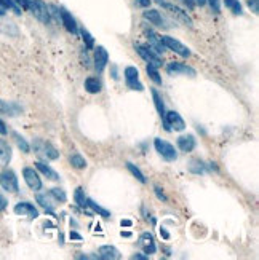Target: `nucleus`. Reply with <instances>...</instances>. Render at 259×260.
Wrapping results in <instances>:
<instances>
[{
    "mask_svg": "<svg viewBox=\"0 0 259 260\" xmlns=\"http://www.w3.org/2000/svg\"><path fill=\"white\" fill-rule=\"evenodd\" d=\"M181 2H183L189 10H194V8H195V3H194V0H181Z\"/></svg>",
    "mask_w": 259,
    "mask_h": 260,
    "instance_id": "nucleus-44",
    "label": "nucleus"
},
{
    "mask_svg": "<svg viewBox=\"0 0 259 260\" xmlns=\"http://www.w3.org/2000/svg\"><path fill=\"white\" fill-rule=\"evenodd\" d=\"M0 187L8 193H18L19 184H18L16 172L13 169H3L0 172Z\"/></svg>",
    "mask_w": 259,
    "mask_h": 260,
    "instance_id": "nucleus-4",
    "label": "nucleus"
},
{
    "mask_svg": "<svg viewBox=\"0 0 259 260\" xmlns=\"http://www.w3.org/2000/svg\"><path fill=\"white\" fill-rule=\"evenodd\" d=\"M120 235H122V236H125V238H130V236H131V233H130V232H122Z\"/></svg>",
    "mask_w": 259,
    "mask_h": 260,
    "instance_id": "nucleus-51",
    "label": "nucleus"
},
{
    "mask_svg": "<svg viewBox=\"0 0 259 260\" xmlns=\"http://www.w3.org/2000/svg\"><path fill=\"white\" fill-rule=\"evenodd\" d=\"M131 259H134V260H147L149 256H147V254H144V252H136V254L131 256Z\"/></svg>",
    "mask_w": 259,
    "mask_h": 260,
    "instance_id": "nucleus-42",
    "label": "nucleus"
},
{
    "mask_svg": "<svg viewBox=\"0 0 259 260\" xmlns=\"http://www.w3.org/2000/svg\"><path fill=\"white\" fill-rule=\"evenodd\" d=\"M35 200H37V203L45 209V211L50 214V215H55V205L52 203V201H50V198L48 197H45V195H37V197H35ZM56 217V215H55Z\"/></svg>",
    "mask_w": 259,
    "mask_h": 260,
    "instance_id": "nucleus-25",
    "label": "nucleus"
},
{
    "mask_svg": "<svg viewBox=\"0 0 259 260\" xmlns=\"http://www.w3.org/2000/svg\"><path fill=\"white\" fill-rule=\"evenodd\" d=\"M112 78H114V80H117V78H119V72H117V66H112Z\"/></svg>",
    "mask_w": 259,
    "mask_h": 260,
    "instance_id": "nucleus-47",
    "label": "nucleus"
},
{
    "mask_svg": "<svg viewBox=\"0 0 259 260\" xmlns=\"http://www.w3.org/2000/svg\"><path fill=\"white\" fill-rule=\"evenodd\" d=\"M34 164H35V168H37V171L42 172V174L45 176L47 179H50V180H60L61 179L60 174H58V172L50 164L43 163V161H35Z\"/></svg>",
    "mask_w": 259,
    "mask_h": 260,
    "instance_id": "nucleus-21",
    "label": "nucleus"
},
{
    "mask_svg": "<svg viewBox=\"0 0 259 260\" xmlns=\"http://www.w3.org/2000/svg\"><path fill=\"white\" fill-rule=\"evenodd\" d=\"M69 163H70L72 168H75V169H85L86 168V160L78 154V152H75V154H72L69 156Z\"/></svg>",
    "mask_w": 259,
    "mask_h": 260,
    "instance_id": "nucleus-26",
    "label": "nucleus"
},
{
    "mask_svg": "<svg viewBox=\"0 0 259 260\" xmlns=\"http://www.w3.org/2000/svg\"><path fill=\"white\" fill-rule=\"evenodd\" d=\"M142 18L146 19V21H149L150 24L157 26V27H163V29L170 27L167 24V19L163 18V14L158 11V10H149L147 8V11H142Z\"/></svg>",
    "mask_w": 259,
    "mask_h": 260,
    "instance_id": "nucleus-17",
    "label": "nucleus"
},
{
    "mask_svg": "<svg viewBox=\"0 0 259 260\" xmlns=\"http://www.w3.org/2000/svg\"><path fill=\"white\" fill-rule=\"evenodd\" d=\"M150 3H152V0H134V5L138 8H149Z\"/></svg>",
    "mask_w": 259,
    "mask_h": 260,
    "instance_id": "nucleus-40",
    "label": "nucleus"
},
{
    "mask_svg": "<svg viewBox=\"0 0 259 260\" xmlns=\"http://www.w3.org/2000/svg\"><path fill=\"white\" fill-rule=\"evenodd\" d=\"M69 238H70V240H78V241H82V235L77 233V232H70V233H69Z\"/></svg>",
    "mask_w": 259,
    "mask_h": 260,
    "instance_id": "nucleus-46",
    "label": "nucleus"
},
{
    "mask_svg": "<svg viewBox=\"0 0 259 260\" xmlns=\"http://www.w3.org/2000/svg\"><path fill=\"white\" fill-rule=\"evenodd\" d=\"M160 235H162V236L165 238V240H168V238H170V233H168V232H167V230H165L163 227L160 228Z\"/></svg>",
    "mask_w": 259,
    "mask_h": 260,
    "instance_id": "nucleus-49",
    "label": "nucleus"
},
{
    "mask_svg": "<svg viewBox=\"0 0 259 260\" xmlns=\"http://www.w3.org/2000/svg\"><path fill=\"white\" fill-rule=\"evenodd\" d=\"M154 147L157 150V154L160 155L165 161H176L178 160V152L176 149L171 146L170 142H167L165 139H160V137H155L154 141Z\"/></svg>",
    "mask_w": 259,
    "mask_h": 260,
    "instance_id": "nucleus-3",
    "label": "nucleus"
},
{
    "mask_svg": "<svg viewBox=\"0 0 259 260\" xmlns=\"http://www.w3.org/2000/svg\"><path fill=\"white\" fill-rule=\"evenodd\" d=\"M0 32H3L8 37H18V26L13 23V21L6 16V13L3 8H0Z\"/></svg>",
    "mask_w": 259,
    "mask_h": 260,
    "instance_id": "nucleus-11",
    "label": "nucleus"
},
{
    "mask_svg": "<svg viewBox=\"0 0 259 260\" xmlns=\"http://www.w3.org/2000/svg\"><path fill=\"white\" fill-rule=\"evenodd\" d=\"M222 2H224L226 8L232 11L235 16H242L243 14V6H242V3L239 2V0H222Z\"/></svg>",
    "mask_w": 259,
    "mask_h": 260,
    "instance_id": "nucleus-30",
    "label": "nucleus"
},
{
    "mask_svg": "<svg viewBox=\"0 0 259 260\" xmlns=\"http://www.w3.org/2000/svg\"><path fill=\"white\" fill-rule=\"evenodd\" d=\"M98 257L103 259V260H117L120 259V251L115 248V246H109V244H106V246H101L99 251H98Z\"/></svg>",
    "mask_w": 259,
    "mask_h": 260,
    "instance_id": "nucleus-20",
    "label": "nucleus"
},
{
    "mask_svg": "<svg viewBox=\"0 0 259 260\" xmlns=\"http://www.w3.org/2000/svg\"><path fill=\"white\" fill-rule=\"evenodd\" d=\"M78 35H82V40H83V43H85V50L88 52V50H93L95 48V39H93V35L86 31L85 27H82V29H78Z\"/></svg>",
    "mask_w": 259,
    "mask_h": 260,
    "instance_id": "nucleus-29",
    "label": "nucleus"
},
{
    "mask_svg": "<svg viewBox=\"0 0 259 260\" xmlns=\"http://www.w3.org/2000/svg\"><path fill=\"white\" fill-rule=\"evenodd\" d=\"M60 23L64 26V29L70 34L74 35V37H77L78 35V24L75 18L72 16V13H69V10H66L64 6H60Z\"/></svg>",
    "mask_w": 259,
    "mask_h": 260,
    "instance_id": "nucleus-9",
    "label": "nucleus"
},
{
    "mask_svg": "<svg viewBox=\"0 0 259 260\" xmlns=\"http://www.w3.org/2000/svg\"><path fill=\"white\" fill-rule=\"evenodd\" d=\"M165 131H184L186 129V121L184 118L175 110H170L165 115V123H163Z\"/></svg>",
    "mask_w": 259,
    "mask_h": 260,
    "instance_id": "nucleus-6",
    "label": "nucleus"
},
{
    "mask_svg": "<svg viewBox=\"0 0 259 260\" xmlns=\"http://www.w3.org/2000/svg\"><path fill=\"white\" fill-rule=\"evenodd\" d=\"M127 169H128L130 172H131V176L138 179L141 184H146V182H147V179H146V176L142 174V171H141L136 164H133L131 161H128V163H127Z\"/></svg>",
    "mask_w": 259,
    "mask_h": 260,
    "instance_id": "nucleus-31",
    "label": "nucleus"
},
{
    "mask_svg": "<svg viewBox=\"0 0 259 260\" xmlns=\"http://www.w3.org/2000/svg\"><path fill=\"white\" fill-rule=\"evenodd\" d=\"M26 10L32 13V16L40 21L42 24H52V14H50L48 5L43 0H27Z\"/></svg>",
    "mask_w": 259,
    "mask_h": 260,
    "instance_id": "nucleus-1",
    "label": "nucleus"
},
{
    "mask_svg": "<svg viewBox=\"0 0 259 260\" xmlns=\"http://www.w3.org/2000/svg\"><path fill=\"white\" fill-rule=\"evenodd\" d=\"M178 147L184 154H191V152L197 147V139L194 134H183L178 137Z\"/></svg>",
    "mask_w": 259,
    "mask_h": 260,
    "instance_id": "nucleus-18",
    "label": "nucleus"
},
{
    "mask_svg": "<svg viewBox=\"0 0 259 260\" xmlns=\"http://www.w3.org/2000/svg\"><path fill=\"white\" fill-rule=\"evenodd\" d=\"M138 246L142 249L144 254H155L157 252V244H155V240H154V235L149 233V232H144L139 235L138 238Z\"/></svg>",
    "mask_w": 259,
    "mask_h": 260,
    "instance_id": "nucleus-12",
    "label": "nucleus"
},
{
    "mask_svg": "<svg viewBox=\"0 0 259 260\" xmlns=\"http://www.w3.org/2000/svg\"><path fill=\"white\" fill-rule=\"evenodd\" d=\"M162 42H163L165 48L171 50L173 53L179 54L181 57H189L192 54L191 50L187 48L186 45H183V43L179 42V40H176L175 37H170V35H162Z\"/></svg>",
    "mask_w": 259,
    "mask_h": 260,
    "instance_id": "nucleus-7",
    "label": "nucleus"
},
{
    "mask_svg": "<svg viewBox=\"0 0 259 260\" xmlns=\"http://www.w3.org/2000/svg\"><path fill=\"white\" fill-rule=\"evenodd\" d=\"M32 147H34L35 154L42 158H45V160H58V158H60V152H58V149L53 146V144H50L47 141L34 139Z\"/></svg>",
    "mask_w": 259,
    "mask_h": 260,
    "instance_id": "nucleus-2",
    "label": "nucleus"
},
{
    "mask_svg": "<svg viewBox=\"0 0 259 260\" xmlns=\"http://www.w3.org/2000/svg\"><path fill=\"white\" fill-rule=\"evenodd\" d=\"M120 223H122V227H131V225H133V222H131V220H128V219L122 220Z\"/></svg>",
    "mask_w": 259,
    "mask_h": 260,
    "instance_id": "nucleus-48",
    "label": "nucleus"
},
{
    "mask_svg": "<svg viewBox=\"0 0 259 260\" xmlns=\"http://www.w3.org/2000/svg\"><path fill=\"white\" fill-rule=\"evenodd\" d=\"M124 75H125L127 86H128L130 90H133V91H144V85L139 82V70L136 69L134 66L125 67Z\"/></svg>",
    "mask_w": 259,
    "mask_h": 260,
    "instance_id": "nucleus-8",
    "label": "nucleus"
},
{
    "mask_svg": "<svg viewBox=\"0 0 259 260\" xmlns=\"http://www.w3.org/2000/svg\"><path fill=\"white\" fill-rule=\"evenodd\" d=\"M23 177H24L26 184H27V187L31 190H34V192L42 190V187H43L42 179L39 176V172L35 171L34 168H29V166H26V168L23 169Z\"/></svg>",
    "mask_w": 259,
    "mask_h": 260,
    "instance_id": "nucleus-10",
    "label": "nucleus"
},
{
    "mask_svg": "<svg viewBox=\"0 0 259 260\" xmlns=\"http://www.w3.org/2000/svg\"><path fill=\"white\" fill-rule=\"evenodd\" d=\"M14 3H16L19 8H23V10H26V6H27V0H13Z\"/></svg>",
    "mask_w": 259,
    "mask_h": 260,
    "instance_id": "nucleus-45",
    "label": "nucleus"
},
{
    "mask_svg": "<svg viewBox=\"0 0 259 260\" xmlns=\"http://www.w3.org/2000/svg\"><path fill=\"white\" fill-rule=\"evenodd\" d=\"M195 6H205L206 5V0H194Z\"/></svg>",
    "mask_w": 259,
    "mask_h": 260,
    "instance_id": "nucleus-50",
    "label": "nucleus"
},
{
    "mask_svg": "<svg viewBox=\"0 0 259 260\" xmlns=\"http://www.w3.org/2000/svg\"><path fill=\"white\" fill-rule=\"evenodd\" d=\"M93 62H95V69L98 74H101L106 66H107V62H109V53H107V50L104 47H96L95 48V57H93Z\"/></svg>",
    "mask_w": 259,
    "mask_h": 260,
    "instance_id": "nucleus-15",
    "label": "nucleus"
},
{
    "mask_svg": "<svg viewBox=\"0 0 259 260\" xmlns=\"http://www.w3.org/2000/svg\"><path fill=\"white\" fill-rule=\"evenodd\" d=\"M0 8H3V10H11L14 14H18V16H19L21 13H23V11H21L19 6L13 2V0H0Z\"/></svg>",
    "mask_w": 259,
    "mask_h": 260,
    "instance_id": "nucleus-36",
    "label": "nucleus"
},
{
    "mask_svg": "<svg viewBox=\"0 0 259 260\" xmlns=\"http://www.w3.org/2000/svg\"><path fill=\"white\" fill-rule=\"evenodd\" d=\"M154 192H155V197H157L158 200L163 201V203H167L168 198H167V195L163 193V189H160L158 185H155V187H154Z\"/></svg>",
    "mask_w": 259,
    "mask_h": 260,
    "instance_id": "nucleus-38",
    "label": "nucleus"
},
{
    "mask_svg": "<svg viewBox=\"0 0 259 260\" xmlns=\"http://www.w3.org/2000/svg\"><path fill=\"white\" fill-rule=\"evenodd\" d=\"M13 211L16 215H26L29 219H37L40 215L37 208L32 203H29V201H19V203H16V206H14Z\"/></svg>",
    "mask_w": 259,
    "mask_h": 260,
    "instance_id": "nucleus-14",
    "label": "nucleus"
},
{
    "mask_svg": "<svg viewBox=\"0 0 259 260\" xmlns=\"http://www.w3.org/2000/svg\"><path fill=\"white\" fill-rule=\"evenodd\" d=\"M6 206H8V200H6L2 193H0V212L2 211H5L6 209Z\"/></svg>",
    "mask_w": 259,
    "mask_h": 260,
    "instance_id": "nucleus-41",
    "label": "nucleus"
},
{
    "mask_svg": "<svg viewBox=\"0 0 259 260\" xmlns=\"http://www.w3.org/2000/svg\"><path fill=\"white\" fill-rule=\"evenodd\" d=\"M167 72L170 75H189V77H195L197 72L194 67L187 66V64L183 62H168L167 64Z\"/></svg>",
    "mask_w": 259,
    "mask_h": 260,
    "instance_id": "nucleus-13",
    "label": "nucleus"
},
{
    "mask_svg": "<svg viewBox=\"0 0 259 260\" xmlns=\"http://www.w3.org/2000/svg\"><path fill=\"white\" fill-rule=\"evenodd\" d=\"M48 195L52 197L55 201H58V203H66L67 201V195L66 192H64L63 189H60V187H55V189H52L48 192Z\"/></svg>",
    "mask_w": 259,
    "mask_h": 260,
    "instance_id": "nucleus-33",
    "label": "nucleus"
},
{
    "mask_svg": "<svg viewBox=\"0 0 259 260\" xmlns=\"http://www.w3.org/2000/svg\"><path fill=\"white\" fill-rule=\"evenodd\" d=\"M83 86H85V91L90 93V95H98V93H101V90H103V85H101V82L96 77H88L85 80Z\"/></svg>",
    "mask_w": 259,
    "mask_h": 260,
    "instance_id": "nucleus-23",
    "label": "nucleus"
},
{
    "mask_svg": "<svg viewBox=\"0 0 259 260\" xmlns=\"http://www.w3.org/2000/svg\"><path fill=\"white\" fill-rule=\"evenodd\" d=\"M144 34H146V37H147V45L154 50V52L157 53V54H162L165 50V45H163V42H162V35H158L157 32H154V31H150V29H146L144 31Z\"/></svg>",
    "mask_w": 259,
    "mask_h": 260,
    "instance_id": "nucleus-16",
    "label": "nucleus"
},
{
    "mask_svg": "<svg viewBox=\"0 0 259 260\" xmlns=\"http://www.w3.org/2000/svg\"><path fill=\"white\" fill-rule=\"evenodd\" d=\"M146 72H147L149 78H150V80H152L155 85H162V83H163V82H162V75L158 74V67L152 66V64H147V66H146Z\"/></svg>",
    "mask_w": 259,
    "mask_h": 260,
    "instance_id": "nucleus-32",
    "label": "nucleus"
},
{
    "mask_svg": "<svg viewBox=\"0 0 259 260\" xmlns=\"http://www.w3.org/2000/svg\"><path fill=\"white\" fill-rule=\"evenodd\" d=\"M86 208H91L93 212L103 215L104 219H109V217H111V212L107 211V209H104L103 206H99L98 203H95V201H93L91 198H86Z\"/></svg>",
    "mask_w": 259,
    "mask_h": 260,
    "instance_id": "nucleus-28",
    "label": "nucleus"
},
{
    "mask_svg": "<svg viewBox=\"0 0 259 260\" xmlns=\"http://www.w3.org/2000/svg\"><path fill=\"white\" fill-rule=\"evenodd\" d=\"M206 3L210 5L213 13H216V14L221 13V0H206Z\"/></svg>",
    "mask_w": 259,
    "mask_h": 260,
    "instance_id": "nucleus-37",
    "label": "nucleus"
},
{
    "mask_svg": "<svg viewBox=\"0 0 259 260\" xmlns=\"http://www.w3.org/2000/svg\"><path fill=\"white\" fill-rule=\"evenodd\" d=\"M150 93H152V99H154V105H155V109H157L158 115H160L162 121L165 123V115H167V109H165V103H163V99H162V96H160V93H158L155 88L150 90Z\"/></svg>",
    "mask_w": 259,
    "mask_h": 260,
    "instance_id": "nucleus-22",
    "label": "nucleus"
},
{
    "mask_svg": "<svg viewBox=\"0 0 259 260\" xmlns=\"http://www.w3.org/2000/svg\"><path fill=\"white\" fill-rule=\"evenodd\" d=\"M134 50H136V53H138L147 64H152V66H155V67H160L162 66L160 56H158L149 45H141V43H134Z\"/></svg>",
    "mask_w": 259,
    "mask_h": 260,
    "instance_id": "nucleus-5",
    "label": "nucleus"
},
{
    "mask_svg": "<svg viewBox=\"0 0 259 260\" xmlns=\"http://www.w3.org/2000/svg\"><path fill=\"white\" fill-rule=\"evenodd\" d=\"M189 171L192 172V174H205L206 164H203L200 160H192L189 164Z\"/></svg>",
    "mask_w": 259,
    "mask_h": 260,
    "instance_id": "nucleus-34",
    "label": "nucleus"
},
{
    "mask_svg": "<svg viewBox=\"0 0 259 260\" xmlns=\"http://www.w3.org/2000/svg\"><path fill=\"white\" fill-rule=\"evenodd\" d=\"M6 133H8V129H6V125L3 120H0V134L2 136H6Z\"/></svg>",
    "mask_w": 259,
    "mask_h": 260,
    "instance_id": "nucleus-43",
    "label": "nucleus"
},
{
    "mask_svg": "<svg viewBox=\"0 0 259 260\" xmlns=\"http://www.w3.org/2000/svg\"><path fill=\"white\" fill-rule=\"evenodd\" d=\"M11 136H13V139H14V142H16V146H18V149L23 152V154H29L31 152V146H29V142L24 139L23 136H21L19 133H16V131H13L11 133Z\"/></svg>",
    "mask_w": 259,
    "mask_h": 260,
    "instance_id": "nucleus-27",
    "label": "nucleus"
},
{
    "mask_svg": "<svg viewBox=\"0 0 259 260\" xmlns=\"http://www.w3.org/2000/svg\"><path fill=\"white\" fill-rule=\"evenodd\" d=\"M74 200L78 208L85 209L86 208V197H85V190L82 189V187H77V190L74 193Z\"/></svg>",
    "mask_w": 259,
    "mask_h": 260,
    "instance_id": "nucleus-35",
    "label": "nucleus"
},
{
    "mask_svg": "<svg viewBox=\"0 0 259 260\" xmlns=\"http://www.w3.org/2000/svg\"><path fill=\"white\" fill-rule=\"evenodd\" d=\"M247 5H248V8L253 11L255 14L259 13V0H247Z\"/></svg>",
    "mask_w": 259,
    "mask_h": 260,
    "instance_id": "nucleus-39",
    "label": "nucleus"
},
{
    "mask_svg": "<svg viewBox=\"0 0 259 260\" xmlns=\"http://www.w3.org/2000/svg\"><path fill=\"white\" fill-rule=\"evenodd\" d=\"M11 156H13V152L10 144L6 142L3 137H0V168H6L11 161Z\"/></svg>",
    "mask_w": 259,
    "mask_h": 260,
    "instance_id": "nucleus-19",
    "label": "nucleus"
},
{
    "mask_svg": "<svg viewBox=\"0 0 259 260\" xmlns=\"http://www.w3.org/2000/svg\"><path fill=\"white\" fill-rule=\"evenodd\" d=\"M21 112V109L13 103H6V101L0 99V113L2 115H6V117H14V115H18Z\"/></svg>",
    "mask_w": 259,
    "mask_h": 260,
    "instance_id": "nucleus-24",
    "label": "nucleus"
}]
</instances>
